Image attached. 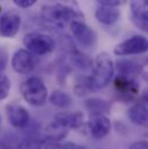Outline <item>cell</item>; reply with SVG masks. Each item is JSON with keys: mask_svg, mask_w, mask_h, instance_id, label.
Wrapping results in <instances>:
<instances>
[{"mask_svg": "<svg viewBox=\"0 0 148 149\" xmlns=\"http://www.w3.org/2000/svg\"><path fill=\"white\" fill-rule=\"evenodd\" d=\"M21 27V16L14 10L9 9L0 17V35L2 37L12 38L17 35Z\"/></svg>", "mask_w": 148, "mask_h": 149, "instance_id": "ba28073f", "label": "cell"}, {"mask_svg": "<svg viewBox=\"0 0 148 149\" xmlns=\"http://www.w3.org/2000/svg\"><path fill=\"white\" fill-rule=\"evenodd\" d=\"M13 2L20 8H29L36 3L37 0H13Z\"/></svg>", "mask_w": 148, "mask_h": 149, "instance_id": "d4e9b609", "label": "cell"}, {"mask_svg": "<svg viewBox=\"0 0 148 149\" xmlns=\"http://www.w3.org/2000/svg\"><path fill=\"white\" fill-rule=\"evenodd\" d=\"M147 38L142 35H135L117 44L113 49V53L118 57H125L131 54H141L147 52Z\"/></svg>", "mask_w": 148, "mask_h": 149, "instance_id": "5b68a950", "label": "cell"}, {"mask_svg": "<svg viewBox=\"0 0 148 149\" xmlns=\"http://www.w3.org/2000/svg\"><path fill=\"white\" fill-rule=\"evenodd\" d=\"M38 64L37 56L33 54L26 49L17 50L12 57V67L19 74H30Z\"/></svg>", "mask_w": 148, "mask_h": 149, "instance_id": "8992f818", "label": "cell"}, {"mask_svg": "<svg viewBox=\"0 0 148 149\" xmlns=\"http://www.w3.org/2000/svg\"><path fill=\"white\" fill-rule=\"evenodd\" d=\"M0 120H1V118H0Z\"/></svg>", "mask_w": 148, "mask_h": 149, "instance_id": "83f0119b", "label": "cell"}, {"mask_svg": "<svg viewBox=\"0 0 148 149\" xmlns=\"http://www.w3.org/2000/svg\"><path fill=\"white\" fill-rule=\"evenodd\" d=\"M10 80L7 75L0 72V102L6 100L10 91Z\"/></svg>", "mask_w": 148, "mask_h": 149, "instance_id": "603a6c76", "label": "cell"}, {"mask_svg": "<svg viewBox=\"0 0 148 149\" xmlns=\"http://www.w3.org/2000/svg\"><path fill=\"white\" fill-rule=\"evenodd\" d=\"M54 123L64 128H80L83 125V114L80 111H63L54 116Z\"/></svg>", "mask_w": 148, "mask_h": 149, "instance_id": "5bb4252c", "label": "cell"}, {"mask_svg": "<svg viewBox=\"0 0 148 149\" xmlns=\"http://www.w3.org/2000/svg\"><path fill=\"white\" fill-rule=\"evenodd\" d=\"M70 29L72 31V35L74 36V38L82 46L93 47L96 44V42H97L96 33L89 26H87L84 20H82V19L73 20L70 23Z\"/></svg>", "mask_w": 148, "mask_h": 149, "instance_id": "52a82bcc", "label": "cell"}, {"mask_svg": "<svg viewBox=\"0 0 148 149\" xmlns=\"http://www.w3.org/2000/svg\"><path fill=\"white\" fill-rule=\"evenodd\" d=\"M95 17L98 22L105 24V26H110L116 23L119 17H120V12L117 8L113 7H105V6H101L96 9L95 12Z\"/></svg>", "mask_w": 148, "mask_h": 149, "instance_id": "e0dca14e", "label": "cell"}, {"mask_svg": "<svg viewBox=\"0 0 148 149\" xmlns=\"http://www.w3.org/2000/svg\"><path fill=\"white\" fill-rule=\"evenodd\" d=\"M60 142L51 140L49 138H40V136H28L23 139L17 149H59Z\"/></svg>", "mask_w": 148, "mask_h": 149, "instance_id": "4fadbf2b", "label": "cell"}, {"mask_svg": "<svg viewBox=\"0 0 148 149\" xmlns=\"http://www.w3.org/2000/svg\"><path fill=\"white\" fill-rule=\"evenodd\" d=\"M130 149H148V145L146 141H137L130 146Z\"/></svg>", "mask_w": 148, "mask_h": 149, "instance_id": "4316f807", "label": "cell"}, {"mask_svg": "<svg viewBox=\"0 0 148 149\" xmlns=\"http://www.w3.org/2000/svg\"><path fill=\"white\" fill-rule=\"evenodd\" d=\"M20 93L23 100L33 107H42L49 96L46 86L37 76H31L24 80L20 86Z\"/></svg>", "mask_w": 148, "mask_h": 149, "instance_id": "3957f363", "label": "cell"}, {"mask_svg": "<svg viewBox=\"0 0 148 149\" xmlns=\"http://www.w3.org/2000/svg\"><path fill=\"white\" fill-rule=\"evenodd\" d=\"M84 107L90 114H105L110 111V104L98 97H90L84 101Z\"/></svg>", "mask_w": 148, "mask_h": 149, "instance_id": "ac0fdd59", "label": "cell"}, {"mask_svg": "<svg viewBox=\"0 0 148 149\" xmlns=\"http://www.w3.org/2000/svg\"><path fill=\"white\" fill-rule=\"evenodd\" d=\"M98 3H101V6H105V7H113L117 8L121 5H125L127 2V0H96Z\"/></svg>", "mask_w": 148, "mask_h": 149, "instance_id": "cb8c5ba5", "label": "cell"}, {"mask_svg": "<svg viewBox=\"0 0 148 149\" xmlns=\"http://www.w3.org/2000/svg\"><path fill=\"white\" fill-rule=\"evenodd\" d=\"M146 1H148V0H146Z\"/></svg>", "mask_w": 148, "mask_h": 149, "instance_id": "f1b7e54d", "label": "cell"}, {"mask_svg": "<svg viewBox=\"0 0 148 149\" xmlns=\"http://www.w3.org/2000/svg\"><path fill=\"white\" fill-rule=\"evenodd\" d=\"M88 127L94 139H103L109 134L111 121L105 114H90L88 119Z\"/></svg>", "mask_w": 148, "mask_h": 149, "instance_id": "8fae6325", "label": "cell"}, {"mask_svg": "<svg viewBox=\"0 0 148 149\" xmlns=\"http://www.w3.org/2000/svg\"><path fill=\"white\" fill-rule=\"evenodd\" d=\"M127 114L132 123L140 125V126H146L147 125V100H146V96H144L134 105H132L128 109Z\"/></svg>", "mask_w": 148, "mask_h": 149, "instance_id": "9a60e30c", "label": "cell"}, {"mask_svg": "<svg viewBox=\"0 0 148 149\" xmlns=\"http://www.w3.org/2000/svg\"><path fill=\"white\" fill-rule=\"evenodd\" d=\"M59 149H87L83 146H80L77 143H73V142H66L64 145H60Z\"/></svg>", "mask_w": 148, "mask_h": 149, "instance_id": "484cf974", "label": "cell"}, {"mask_svg": "<svg viewBox=\"0 0 148 149\" xmlns=\"http://www.w3.org/2000/svg\"><path fill=\"white\" fill-rule=\"evenodd\" d=\"M146 0H131V19L132 22L142 31L148 29V10Z\"/></svg>", "mask_w": 148, "mask_h": 149, "instance_id": "7c38bea8", "label": "cell"}, {"mask_svg": "<svg viewBox=\"0 0 148 149\" xmlns=\"http://www.w3.org/2000/svg\"><path fill=\"white\" fill-rule=\"evenodd\" d=\"M116 67L119 76L127 77L131 80H134L137 76H139L142 72V66L138 65L137 63L132 60H126V59H119L116 61Z\"/></svg>", "mask_w": 148, "mask_h": 149, "instance_id": "2e32d148", "label": "cell"}, {"mask_svg": "<svg viewBox=\"0 0 148 149\" xmlns=\"http://www.w3.org/2000/svg\"><path fill=\"white\" fill-rule=\"evenodd\" d=\"M93 90L90 83H89V79L88 77H79L75 82V87H74V91L77 96H84L88 93H90Z\"/></svg>", "mask_w": 148, "mask_h": 149, "instance_id": "7402d4cb", "label": "cell"}, {"mask_svg": "<svg viewBox=\"0 0 148 149\" xmlns=\"http://www.w3.org/2000/svg\"><path fill=\"white\" fill-rule=\"evenodd\" d=\"M71 59H72L74 65L76 67H79V68H88L93 64L88 56H86L84 53H82V52H80L77 50H75L73 53H72Z\"/></svg>", "mask_w": 148, "mask_h": 149, "instance_id": "44dd1931", "label": "cell"}, {"mask_svg": "<svg viewBox=\"0 0 148 149\" xmlns=\"http://www.w3.org/2000/svg\"><path fill=\"white\" fill-rule=\"evenodd\" d=\"M67 134V131L66 128L61 127L60 125L56 124L54 121L47 126V128L45 130V138H49L51 140H54V141H60L61 139H64Z\"/></svg>", "mask_w": 148, "mask_h": 149, "instance_id": "ffe728a7", "label": "cell"}, {"mask_svg": "<svg viewBox=\"0 0 148 149\" xmlns=\"http://www.w3.org/2000/svg\"><path fill=\"white\" fill-rule=\"evenodd\" d=\"M49 100L52 103V105H54L59 109H67L73 103V100H72L71 95H68L67 93L61 91V90H54L50 95Z\"/></svg>", "mask_w": 148, "mask_h": 149, "instance_id": "d6986e66", "label": "cell"}, {"mask_svg": "<svg viewBox=\"0 0 148 149\" xmlns=\"http://www.w3.org/2000/svg\"><path fill=\"white\" fill-rule=\"evenodd\" d=\"M113 84L118 97L123 101H132L139 94V84L135 82V80L117 75L113 80Z\"/></svg>", "mask_w": 148, "mask_h": 149, "instance_id": "9c48e42d", "label": "cell"}, {"mask_svg": "<svg viewBox=\"0 0 148 149\" xmlns=\"http://www.w3.org/2000/svg\"><path fill=\"white\" fill-rule=\"evenodd\" d=\"M114 74V64L110 54L107 52H101L97 54L94 61L91 75L88 77L93 90L102 89L111 82Z\"/></svg>", "mask_w": 148, "mask_h": 149, "instance_id": "7a4b0ae2", "label": "cell"}, {"mask_svg": "<svg viewBox=\"0 0 148 149\" xmlns=\"http://www.w3.org/2000/svg\"><path fill=\"white\" fill-rule=\"evenodd\" d=\"M23 44L29 52L35 56H44L52 52L56 47L53 38L43 33H29L23 37Z\"/></svg>", "mask_w": 148, "mask_h": 149, "instance_id": "277c9868", "label": "cell"}, {"mask_svg": "<svg viewBox=\"0 0 148 149\" xmlns=\"http://www.w3.org/2000/svg\"><path fill=\"white\" fill-rule=\"evenodd\" d=\"M6 114L9 124L15 128H24L29 121L30 116L28 110L19 103H10L6 107Z\"/></svg>", "mask_w": 148, "mask_h": 149, "instance_id": "30bf717a", "label": "cell"}, {"mask_svg": "<svg viewBox=\"0 0 148 149\" xmlns=\"http://www.w3.org/2000/svg\"><path fill=\"white\" fill-rule=\"evenodd\" d=\"M42 17L45 22L58 27L64 28L70 26L73 20L82 19L83 14L73 6L66 3H54V5H45L42 7Z\"/></svg>", "mask_w": 148, "mask_h": 149, "instance_id": "6da1fadb", "label": "cell"}]
</instances>
